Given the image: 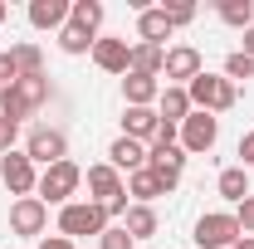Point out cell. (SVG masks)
<instances>
[{
  "label": "cell",
  "instance_id": "8d00e7d4",
  "mask_svg": "<svg viewBox=\"0 0 254 249\" xmlns=\"http://www.w3.org/2000/svg\"><path fill=\"white\" fill-rule=\"evenodd\" d=\"M235 249H254V240H250V235H245V240H240V245H235Z\"/></svg>",
  "mask_w": 254,
  "mask_h": 249
},
{
  "label": "cell",
  "instance_id": "d590c367",
  "mask_svg": "<svg viewBox=\"0 0 254 249\" xmlns=\"http://www.w3.org/2000/svg\"><path fill=\"white\" fill-rule=\"evenodd\" d=\"M245 54H250V59H254V25H250V30H245Z\"/></svg>",
  "mask_w": 254,
  "mask_h": 249
},
{
  "label": "cell",
  "instance_id": "ba28073f",
  "mask_svg": "<svg viewBox=\"0 0 254 249\" xmlns=\"http://www.w3.org/2000/svg\"><path fill=\"white\" fill-rule=\"evenodd\" d=\"M44 225H49V205H44L39 195H25V200L10 205V235H15V240H39Z\"/></svg>",
  "mask_w": 254,
  "mask_h": 249
},
{
  "label": "cell",
  "instance_id": "7c38bea8",
  "mask_svg": "<svg viewBox=\"0 0 254 249\" xmlns=\"http://www.w3.org/2000/svg\"><path fill=\"white\" fill-rule=\"evenodd\" d=\"M190 113H195V108H190V93L186 88H181V83H161V98H157V118L161 123H186Z\"/></svg>",
  "mask_w": 254,
  "mask_h": 249
},
{
  "label": "cell",
  "instance_id": "4dcf8cb0",
  "mask_svg": "<svg viewBox=\"0 0 254 249\" xmlns=\"http://www.w3.org/2000/svg\"><path fill=\"white\" fill-rule=\"evenodd\" d=\"M235 220H240V235H250V240H254V195H245V200L235 205Z\"/></svg>",
  "mask_w": 254,
  "mask_h": 249
},
{
  "label": "cell",
  "instance_id": "9a60e30c",
  "mask_svg": "<svg viewBox=\"0 0 254 249\" xmlns=\"http://www.w3.org/2000/svg\"><path fill=\"white\" fill-rule=\"evenodd\" d=\"M171 20H166V10H152V5H147V10H142V15H137V39H142V44H161V49H166V39H171Z\"/></svg>",
  "mask_w": 254,
  "mask_h": 249
},
{
  "label": "cell",
  "instance_id": "30bf717a",
  "mask_svg": "<svg viewBox=\"0 0 254 249\" xmlns=\"http://www.w3.org/2000/svg\"><path fill=\"white\" fill-rule=\"evenodd\" d=\"M161 73H166V83H181V88H186L195 73H205V59H200V49H195V44H171V49H166V68H161Z\"/></svg>",
  "mask_w": 254,
  "mask_h": 249
},
{
  "label": "cell",
  "instance_id": "d6a6232c",
  "mask_svg": "<svg viewBox=\"0 0 254 249\" xmlns=\"http://www.w3.org/2000/svg\"><path fill=\"white\" fill-rule=\"evenodd\" d=\"M240 166H245V171L254 166V127L245 132V137H240Z\"/></svg>",
  "mask_w": 254,
  "mask_h": 249
},
{
  "label": "cell",
  "instance_id": "277c9868",
  "mask_svg": "<svg viewBox=\"0 0 254 249\" xmlns=\"http://www.w3.org/2000/svg\"><path fill=\"white\" fill-rule=\"evenodd\" d=\"M200 249H235L245 235H240V220L235 210H205V215L195 220V235H190Z\"/></svg>",
  "mask_w": 254,
  "mask_h": 249
},
{
  "label": "cell",
  "instance_id": "6da1fadb",
  "mask_svg": "<svg viewBox=\"0 0 254 249\" xmlns=\"http://www.w3.org/2000/svg\"><path fill=\"white\" fill-rule=\"evenodd\" d=\"M49 93H54V88H49V73H34V78H15V83H10V88L0 93V118L20 127L25 118H30V113H39V108L49 103Z\"/></svg>",
  "mask_w": 254,
  "mask_h": 249
},
{
  "label": "cell",
  "instance_id": "cb8c5ba5",
  "mask_svg": "<svg viewBox=\"0 0 254 249\" xmlns=\"http://www.w3.org/2000/svg\"><path fill=\"white\" fill-rule=\"evenodd\" d=\"M68 25L98 34V25H103V5H98V0H73V5H68Z\"/></svg>",
  "mask_w": 254,
  "mask_h": 249
},
{
  "label": "cell",
  "instance_id": "5b68a950",
  "mask_svg": "<svg viewBox=\"0 0 254 249\" xmlns=\"http://www.w3.org/2000/svg\"><path fill=\"white\" fill-rule=\"evenodd\" d=\"M113 220L103 215V205H93V200H68L59 210V235L64 240H73V235H103Z\"/></svg>",
  "mask_w": 254,
  "mask_h": 249
},
{
  "label": "cell",
  "instance_id": "f1b7e54d",
  "mask_svg": "<svg viewBox=\"0 0 254 249\" xmlns=\"http://www.w3.org/2000/svg\"><path fill=\"white\" fill-rule=\"evenodd\" d=\"M132 245H137V240L127 235L123 225H108V230L98 235V249H132Z\"/></svg>",
  "mask_w": 254,
  "mask_h": 249
},
{
  "label": "cell",
  "instance_id": "8992f818",
  "mask_svg": "<svg viewBox=\"0 0 254 249\" xmlns=\"http://www.w3.org/2000/svg\"><path fill=\"white\" fill-rule=\"evenodd\" d=\"M215 142H220V118L215 113H190L181 123V152L186 156H205Z\"/></svg>",
  "mask_w": 254,
  "mask_h": 249
},
{
  "label": "cell",
  "instance_id": "7a4b0ae2",
  "mask_svg": "<svg viewBox=\"0 0 254 249\" xmlns=\"http://www.w3.org/2000/svg\"><path fill=\"white\" fill-rule=\"evenodd\" d=\"M186 93H190V108H195V113H230V108L240 103V88H235L225 73H195L186 83Z\"/></svg>",
  "mask_w": 254,
  "mask_h": 249
},
{
  "label": "cell",
  "instance_id": "ac0fdd59",
  "mask_svg": "<svg viewBox=\"0 0 254 249\" xmlns=\"http://www.w3.org/2000/svg\"><path fill=\"white\" fill-rule=\"evenodd\" d=\"M30 25L34 30H64L68 25V0H30Z\"/></svg>",
  "mask_w": 254,
  "mask_h": 249
},
{
  "label": "cell",
  "instance_id": "836d02e7",
  "mask_svg": "<svg viewBox=\"0 0 254 249\" xmlns=\"http://www.w3.org/2000/svg\"><path fill=\"white\" fill-rule=\"evenodd\" d=\"M15 132H20V127L0 118V156H5V152H15Z\"/></svg>",
  "mask_w": 254,
  "mask_h": 249
},
{
  "label": "cell",
  "instance_id": "5bb4252c",
  "mask_svg": "<svg viewBox=\"0 0 254 249\" xmlns=\"http://www.w3.org/2000/svg\"><path fill=\"white\" fill-rule=\"evenodd\" d=\"M123 98H127V108H152L161 98V78H152V73H127L123 78Z\"/></svg>",
  "mask_w": 254,
  "mask_h": 249
},
{
  "label": "cell",
  "instance_id": "4fadbf2b",
  "mask_svg": "<svg viewBox=\"0 0 254 249\" xmlns=\"http://www.w3.org/2000/svg\"><path fill=\"white\" fill-rule=\"evenodd\" d=\"M93 63L103 68V73H127L132 44H127V39H98V44H93Z\"/></svg>",
  "mask_w": 254,
  "mask_h": 249
},
{
  "label": "cell",
  "instance_id": "8fae6325",
  "mask_svg": "<svg viewBox=\"0 0 254 249\" xmlns=\"http://www.w3.org/2000/svg\"><path fill=\"white\" fill-rule=\"evenodd\" d=\"M83 181H88V200H93V205H108L113 195H123V190H127V181L118 176V166H108V161L88 166V176H83Z\"/></svg>",
  "mask_w": 254,
  "mask_h": 249
},
{
  "label": "cell",
  "instance_id": "4316f807",
  "mask_svg": "<svg viewBox=\"0 0 254 249\" xmlns=\"http://www.w3.org/2000/svg\"><path fill=\"white\" fill-rule=\"evenodd\" d=\"M93 44H98V34L78 30V25H64L59 30V49L64 54H93Z\"/></svg>",
  "mask_w": 254,
  "mask_h": 249
},
{
  "label": "cell",
  "instance_id": "9c48e42d",
  "mask_svg": "<svg viewBox=\"0 0 254 249\" xmlns=\"http://www.w3.org/2000/svg\"><path fill=\"white\" fill-rule=\"evenodd\" d=\"M0 181H5V190L10 195H34V186H39V171H34V161L25 152H5L0 156Z\"/></svg>",
  "mask_w": 254,
  "mask_h": 249
},
{
  "label": "cell",
  "instance_id": "e0dca14e",
  "mask_svg": "<svg viewBox=\"0 0 254 249\" xmlns=\"http://www.w3.org/2000/svg\"><path fill=\"white\" fill-rule=\"evenodd\" d=\"M108 166H118V171L132 176V171H142V166H147V147H142V142H132V137H118V142L108 147Z\"/></svg>",
  "mask_w": 254,
  "mask_h": 249
},
{
  "label": "cell",
  "instance_id": "d6986e66",
  "mask_svg": "<svg viewBox=\"0 0 254 249\" xmlns=\"http://www.w3.org/2000/svg\"><path fill=\"white\" fill-rule=\"evenodd\" d=\"M127 195H132V205H152L157 195H166L161 190V176L152 171V166H142V171H132L127 176Z\"/></svg>",
  "mask_w": 254,
  "mask_h": 249
},
{
  "label": "cell",
  "instance_id": "7402d4cb",
  "mask_svg": "<svg viewBox=\"0 0 254 249\" xmlns=\"http://www.w3.org/2000/svg\"><path fill=\"white\" fill-rule=\"evenodd\" d=\"M186 161H190V156L181 152V142H176V147H152V152H147V166H152L157 176H181Z\"/></svg>",
  "mask_w": 254,
  "mask_h": 249
},
{
  "label": "cell",
  "instance_id": "f546056e",
  "mask_svg": "<svg viewBox=\"0 0 254 249\" xmlns=\"http://www.w3.org/2000/svg\"><path fill=\"white\" fill-rule=\"evenodd\" d=\"M161 10H166L171 30H181V25H190V20H195V5H190V0H171V5H161Z\"/></svg>",
  "mask_w": 254,
  "mask_h": 249
},
{
  "label": "cell",
  "instance_id": "2e32d148",
  "mask_svg": "<svg viewBox=\"0 0 254 249\" xmlns=\"http://www.w3.org/2000/svg\"><path fill=\"white\" fill-rule=\"evenodd\" d=\"M157 127H161L157 108H127L123 113V137H132V142H152Z\"/></svg>",
  "mask_w": 254,
  "mask_h": 249
},
{
  "label": "cell",
  "instance_id": "d4e9b609",
  "mask_svg": "<svg viewBox=\"0 0 254 249\" xmlns=\"http://www.w3.org/2000/svg\"><path fill=\"white\" fill-rule=\"evenodd\" d=\"M215 15H220L225 25H235V30H250L254 25V0H220Z\"/></svg>",
  "mask_w": 254,
  "mask_h": 249
},
{
  "label": "cell",
  "instance_id": "484cf974",
  "mask_svg": "<svg viewBox=\"0 0 254 249\" xmlns=\"http://www.w3.org/2000/svg\"><path fill=\"white\" fill-rule=\"evenodd\" d=\"M10 59H15V73H20V78L44 73V54H39V44H15V49H10Z\"/></svg>",
  "mask_w": 254,
  "mask_h": 249
},
{
  "label": "cell",
  "instance_id": "e575fe53",
  "mask_svg": "<svg viewBox=\"0 0 254 249\" xmlns=\"http://www.w3.org/2000/svg\"><path fill=\"white\" fill-rule=\"evenodd\" d=\"M39 249H73V240H64V235H49V240H39Z\"/></svg>",
  "mask_w": 254,
  "mask_h": 249
},
{
  "label": "cell",
  "instance_id": "1f68e13d",
  "mask_svg": "<svg viewBox=\"0 0 254 249\" xmlns=\"http://www.w3.org/2000/svg\"><path fill=\"white\" fill-rule=\"evenodd\" d=\"M15 78H20V73H15V59H10V49H5V54H0V93H5Z\"/></svg>",
  "mask_w": 254,
  "mask_h": 249
},
{
  "label": "cell",
  "instance_id": "ffe728a7",
  "mask_svg": "<svg viewBox=\"0 0 254 249\" xmlns=\"http://www.w3.org/2000/svg\"><path fill=\"white\" fill-rule=\"evenodd\" d=\"M123 230L132 235V240H152V235L161 230V220H157V210H152V205H127Z\"/></svg>",
  "mask_w": 254,
  "mask_h": 249
},
{
  "label": "cell",
  "instance_id": "74e56055",
  "mask_svg": "<svg viewBox=\"0 0 254 249\" xmlns=\"http://www.w3.org/2000/svg\"><path fill=\"white\" fill-rule=\"evenodd\" d=\"M5 15H10V5H5V0H0V25H5Z\"/></svg>",
  "mask_w": 254,
  "mask_h": 249
},
{
  "label": "cell",
  "instance_id": "52a82bcc",
  "mask_svg": "<svg viewBox=\"0 0 254 249\" xmlns=\"http://www.w3.org/2000/svg\"><path fill=\"white\" fill-rule=\"evenodd\" d=\"M25 156L34 166H54V161H68V137L59 127H30L25 137Z\"/></svg>",
  "mask_w": 254,
  "mask_h": 249
},
{
  "label": "cell",
  "instance_id": "83f0119b",
  "mask_svg": "<svg viewBox=\"0 0 254 249\" xmlns=\"http://www.w3.org/2000/svg\"><path fill=\"white\" fill-rule=\"evenodd\" d=\"M225 78H230L235 88H240L245 78H254V59H250V54H245V49H235V54L225 59Z\"/></svg>",
  "mask_w": 254,
  "mask_h": 249
},
{
  "label": "cell",
  "instance_id": "3957f363",
  "mask_svg": "<svg viewBox=\"0 0 254 249\" xmlns=\"http://www.w3.org/2000/svg\"><path fill=\"white\" fill-rule=\"evenodd\" d=\"M78 186H83V166H78V161H54V166H44V171H39V200H44V205H68V200H73V195H78Z\"/></svg>",
  "mask_w": 254,
  "mask_h": 249
},
{
  "label": "cell",
  "instance_id": "44dd1931",
  "mask_svg": "<svg viewBox=\"0 0 254 249\" xmlns=\"http://www.w3.org/2000/svg\"><path fill=\"white\" fill-rule=\"evenodd\" d=\"M161 68H166V49L161 44H132L127 73H152V78H161Z\"/></svg>",
  "mask_w": 254,
  "mask_h": 249
},
{
  "label": "cell",
  "instance_id": "603a6c76",
  "mask_svg": "<svg viewBox=\"0 0 254 249\" xmlns=\"http://www.w3.org/2000/svg\"><path fill=\"white\" fill-rule=\"evenodd\" d=\"M215 190H220L230 205H240L245 195H254V190H250V171H245V166H225L220 181H215Z\"/></svg>",
  "mask_w": 254,
  "mask_h": 249
}]
</instances>
